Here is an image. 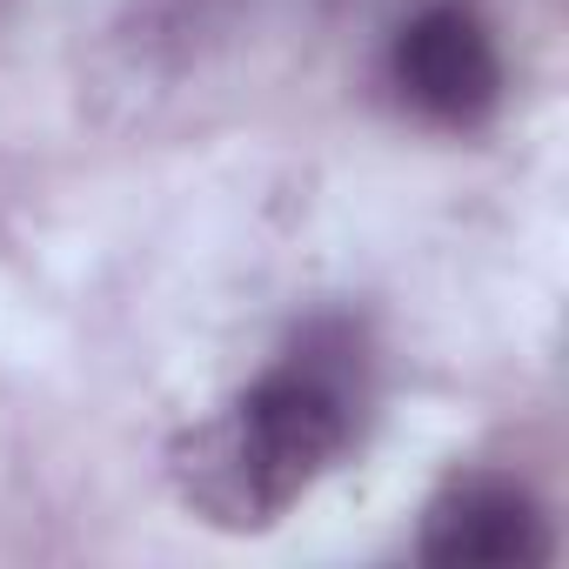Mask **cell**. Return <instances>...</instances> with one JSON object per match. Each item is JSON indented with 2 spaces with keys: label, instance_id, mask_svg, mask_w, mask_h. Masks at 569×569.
<instances>
[{
  "label": "cell",
  "instance_id": "7a4b0ae2",
  "mask_svg": "<svg viewBox=\"0 0 569 569\" xmlns=\"http://www.w3.org/2000/svg\"><path fill=\"white\" fill-rule=\"evenodd\" d=\"M382 88L409 121L442 134H476L496 121L509 94V68L476 0H416L389 28Z\"/></svg>",
  "mask_w": 569,
  "mask_h": 569
},
{
  "label": "cell",
  "instance_id": "5b68a950",
  "mask_svg": "<svg viewBox=\"0 0 569 569\" xmlns=\"http://www.w3.org/2000/svg\"><path fill=\"white\" fill-rule=\"evenodd\" d=\"M0 8H8V0H0Z\"/></svg>",
  "mask_w": 569,
  "mask_h": 569
},
{
  "label": "cell",
  "instance_id": "277c9868",
  "mask_svg": "<svg viewBox=\"0 0 569 569\" xmlns=\"http://www.w3.org/2000/svg\"><path fill=\"white\" fill-rule=\"evenodd\" d=\"M221 21H228V0H134L128 41L148 61H188L214 41Z\"/></svg>",
  "mask_w": 569,
  "mask_h": 569
},
{
  "label": "cell",
  "instance_id": "3957f363",
  "mask_svg": "<svg viewBox=\"0 0 569 569\" xmlns=\"http://www.w3.org/2000/svg\"><path fill=\"white\" fill-rule=\"evenodd\" d=\"M556 536L529 482L502 469H462L449 476L416 529V562L429 569H529L549 562Z\"/></svg>",
  "mask_w": 569,
  "mask_h": 569
},
{
  "label": "cell",
  "instance_id": "6da1fadb",
  "mask_svg": "<svg viewBox=\"0 0 569 569\" xmlns=\"http://www.w3.org/2000/svg\"><path fill=\"white\" fill-rule=\"evenodd\" d=\"M376 356L356 316H316L241 396L168 449L174 496L221 536H268L362 442Z\"/></svg>",
  "mask_w": 569,
  "mask_h": 569
}]
</instances>
